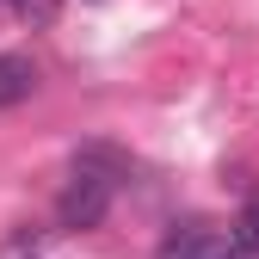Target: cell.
Listing matches in <instances>:
<instances>
[{
	"label": "cell",
	"mask_w": 259,
	"mask_h": 259,
	"mask_svg": "<svg viewBox=\"0 0 259 259\" xmlns=\"http://www.w3.org/2000/svg\"><path fill=\"white\" fill-rule=\"evenodd\" d=\"M31 93H37V62L31 56H0V111L25 105Z\"/></svg>",
	"instance_id": "3957f363"
},
{
	"label": "cell",
	"mask_w": 259,
	"mask_h": 259,
	"mask_svg": "<svg viewBox=\"0 0 259 259\" xmlns=\"http://www.w3.org/2000/svg\"><path fill=\"white\" fill-rule=\"evenodd\" d=\"M7 7L25 19V25H56V13H62V0H7Z\"/></svg>",
	"instance_id": "277c9868"
},
{
	"label": "cell",
	"mask_w": 259,
	"mask_h": 259,
	"mask_svg": "<svg viewBox=\"0 0 259 259\" xmlns=\"http://www.w3.org/2000/svg\"><path fill=\"white\" fill-rule=\"evenodd\" d=\"M216 241H222V235L210 229L204 216H185V222H173V229L160 235L154 259H210V253H216Z\"/></svg>",
	"instance_id": "7a4b0ae2"
},
{
	"label": "cell",
	"mask_w": 259,
	"mask_h": 259,
	"mask_svg": "<svg viewBox=\"0 0 259 259\" xmlns=\"http://www.w3.org/2000/svg\"><path fill=\"white\" fill-rule=\"evenodd\" d=\"M210 259H259V247L253 241H241V235H229V241H216V253Z\"/></svg>",
	"instance_id": "5b68a950"
},
{
	"label": "cell",
	"mask_w": 259,
	"mask_h": 259,
	"mask_svg": "<svg viewBox=\"0 0 259 259\" xmlns=\"http://www.w3.org/2000/svg\"><path fill=\"white\" fill-rule=\"evenodd\" d=\"M111 191H117V179L111 173H99V160L93 154H80L74 160V179L62 185V198H56V216H62V229H99L105 222V210H111Z\"/></svg>",
	"instance_id": "6da1fadb"
},
{
	"label": "cell",
	"mask_w": 259,
	"mask_h": 259,
	"mask_svg": "<svg viewBox=\"0 0 259 259\" xmlns=\"http://www.w3.org/2000/svg\"><path fill=\"white\" fill-rule=\"evenodd\" d=\"M235 235H241V241H253V247H259V198H253V204H247V210H241V222H235Z\"/></svg>",
	"instance_id": "8992f818"
}]
</instances>
